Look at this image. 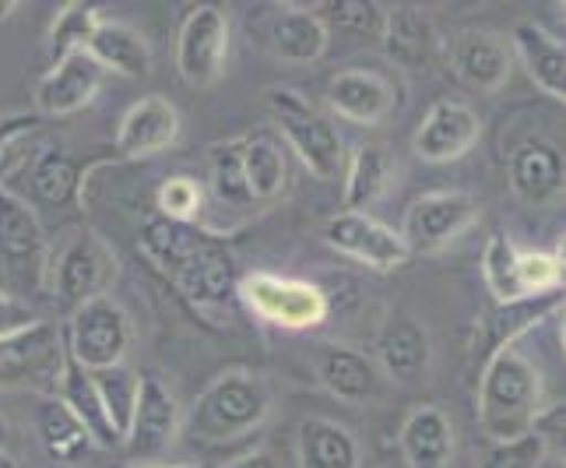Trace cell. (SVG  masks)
Returning a JSON list of instances; mask_svg holds the SVG:
<instances>
[{"label": "cell", "mask_w": 566, "mask_h": 468, "mask_svg": "<svg viewBox=\"0 0 566 468\" xmlns=\"http://www.w3.org/2000/svg\"><path fill=\"white\" fill-rule=\"evenodd\" d=\"M138 247L193 310L226 306L237 297L240 285L237 253L226 247L222 237H214V232L193 222L148 216L142 226Z\"/></svg>", "instance_id": "1"}, {"label": "cell", "mask_w": 566, "mask_h": 468, "mask_svg": "<svg viewBox=\"0 0 566 468\" xmlns=\"http://www.w3.org/2000/svg\"><path fill=\"white\" fill-rule=\"evenodd\" d=\"M271 405H275L271 384L261 374H253V370L232 366L193 398L184 419V434L205 447L232 444L261 430L264 419L271 416Z\"/></svg>", "instance_id": "2"}, {"label": "cell", "mask_w": 566, "mask_h": 468, "mask_svg": "<svg viewBox=\"0 0 566 468\" xmlns=\"http://www.w3.org/2000/svg\"><path fill=\"white\" fill-rule=\"evenodd\" d=\"M542 408L538 366L517 349L493 353L479 381V423L490 440L506 444L535 434V419Z\"/></svg>", "instance_id": "3"}, {"label": "cell", "mask_w": 566, "mask_h": 468, "mask_svg": "<svg viewBox=\"0 0 566 468\" xmlns=\"http://www.w3.org/2000/svg\"><path fill=\"white\" fill-rule=\"evenodd\" d=\"M50 240L35 208L0 184V289L25 300L50 289Z\"/></svg>", "instance_id": "4"}, {"label": "cell", "mask_w": 566, "mask_h": 468, "mask_svg": "<svg viewBox=\"0 0 566 468\" xmlns=\"http://www.w3.org/2000/svg\"><path fill=\"white\" fill-rule=\"evenodd\" d=\"M264 103H268L271 121L282 131V138L289 142V148L300 155V163L314 173L317 180L338 177L345 148H342L335 124L296 89H271L264 95Z\"/></svg>", "instance_id": "5"}, {"label": "cell", "mask_w": 566, "mask_h": 468, "mask_svg": "<svg viewBox=\"0 0 566 468\" xmlns=\"http://www.w3.org/2000/svg\"><path fill=\"white\" fill-rule=\"evenodd\" d=\"M130 345H134L130 318L109 292L99 300H88L85 306L71 310L64 349L77 366L88 370V374L120 366L130 353Z\"/></svg>", "instance_id": "6"}, {"label": "cell", "mask_w": 566, "mask_h": 468, "mask_svg": "<svg viewBox=\"0 0 566 468\" xmlns=\"http://www.w3.org/2000/svg\"><path fill=\"white\" fill-rule=\"evenodd\" d=\"M240 300L268 324H279L289 331L317 327L327 318V292L314 282L275 275V271H250L237 285Z\"/></svg>", "instance_id": "7"}, {"label": "cell", "mask_w": 566, "mask_h": 468, "mask_svg": "<svg viewBox=\"0 0 566 468\" xmlns=\"http://www.w3.org/2000/svg\"><path fill=\"white\" fill-rule=\"evenodd\" d=\"M116 275V258L99 232L82 229L61 250V258L50 264V292L56 303L71 310L85 306L88 300L106 297V289Z\"/></svg>", "instance_id": "8"}, {"label": "cell", "mask_w": 566, "mask_h": 468, "mask_svg": "<svg viewBox=\"0 0 566 468\" xmlns=\"http://www.w3.org/2000/svg\"><path fill=\"white\" fill-rule=\"evenodd\" d=\"M229 14L214 4L193 8L177 39V71L190 89H211L229 64Z\"/></svg>", "instance_id": "9"}, {"label": "cell", "mask_w": 566, "mask_h": 468, "mask_svg": "<svg viewBox=\"0 0 566 468\" xmlns=\"http://www.w3.org/2000/svg\"><path fill=\"white\" fill-rule=\"evenodd\" d=\"M64 335L53 321L11 331L0 339V387H29L39 381H61L64 370Z\"/></svg>", "instance_id": "10"}, {"label": "cell", "mask_w": 566, "mask_h": 468, "mask_svg": "<svg viewBox=\"0 0 566 468\" xmlns=\"http://www.w3.org/2000/svg\"><path fill=\"white\" fill-rule=\"evenodd\" d=\"M324 240L331 250H338L342 258H353V261H359L366 268H377V271H395L412 258V250H408L401 232L377 222L369 211L366 216L363 211H342V216L327 219Z\"/></svg>", "instance_id": "11"}, {"label": "cell", "mask_w": 566, "mask_h": 468, "mask_svg": "<svg viewBox=\"0 0 566 468\" xmlns=\"http://www.w3.org/2000/svg\"><path fill=\"white\" fill-rule=\"evenodd\" d=\"M180 430H184V419H180V402L172 395V387L159 374H142L138 405H134V419L127 434L130 458H142V461L163 458Z\"/></svg>", "instance_id": "12"}, {"label": "cell", "mask_w": 566, "mask_h": 468, "mask_svg": "<svg viewBox=\"0 0 566 468\" xmlns=\"http://www.w3.org/2000/svg\"><path fill=\"white\" fill-rule=\"evenodd\" d=\"M475 216H479V205L472 194H461V190L422 194V198L408 208L401 237L408 250H440L451 240H458L461 232L475 222Z\"/></svg>", "instance_id": "13"}, {"label": "cell", "mask_w": 566, "mask_h": 468, "mask_svg": "<svg viewBox=\"0 0 566 468\" xmlns=\"http://www.w3.org/2000/svg\"><path fill=\"white\" fill-rule=\"evenodd\" d=\"M482 138V121L472 106L458 100H440L422 116L412 148L426 163H454L468 155Z\"/></svg>", "instance_id": "14"}, {"label": "cell", "mask_w": 566, "mask_h": 468, "mask_svg": "<svg viewBox=\"0 0 566 468\" xmlns=\"http://www.w3.org/2000/svg\"><path fill=\"white\" fill-rule=\"evenodd\" d=\"M106 85V71L88 53H74L53 64L35 85V113L39 116H71L99 100Z\"/></svg>", "instance_id": "15"}, {"label": "cell", "mask_w": 566, "mask_h": 468, "mask_svg": "<svg viewBox=\"0 0 566 468\" xmlns=\"http://www.w3.org/2000/svg\"><path fill=\"white\" fill-rule=\"evenodd\" d=\"M314 370H317V381L342 402L359 405V402H369L384 392V370L377 366V360L359 353V349L317 342Z\"/></svg>", "instance_id": "16"}, {"label": "cell", "mask_w": 566, "mask_h": 468, "mask_svg": "<svg viewBox=\"0 0 566 468\" xmlns=\"http://www.w3.org/2000/svg\"><path fill=\"white\" fill-rule=\"evenodd\" d=\"M327 106L335 110L342 121L353 124H380L384 116L395 113L398 89L380 71L348 67L338 71L327 85Z\"/></svg>", "instance_id": "17"}, {"label": "cell", "mask_w": 566, "mask_h": 468, "mask_svg": "<svg viewBox=\"0 0 566 468\" xmlns=\"http://www.w3.org/2000/svg\"><path fill=\"white\" fill-rule=\"evenodd\" d=\"M180 138V113L166 95H145V100L134 103L120 131H116V152L124 159H148V155H159L172 148V142Z\"/></svg>", "instance_id": "18"}, {"label": "cell", "mask_w": 566, "mask_h": 468, "mask_svg": "<svg viewBox=\"0 0 566 468\" xmlns=\"http://www.w3.org/2000/svg\"><path fill=\"white\" fill-rule=\"evenodd\" d=\"M451 67L461 85L490 95L506 85L514 64H511V50H506L500 35L482 29H464L451 43Z\"/></svg>", "instance_id": "19"}, {"label": "cell", "mask_w": 566, "mask_h": 468, "mask_svg": "<svg viewBox=\"0 0 566 468\" xmlns=\"http://www.w3.org/2000/svg\"><path fill=\"white\" fill-rule=\"evenodd\" d=\"M506 180H511L517 201L535 205V208L549 205L566 187V159L549 142H524L511 152Z\"/></svg>", "instance_id": "20"}, {"label": "cell", "mask_w": 566, "mask_h": 468, "mask_svg": "<svg viewBox=\"0 0 566 468\" xmlns=\"http://www.w3.org/2000/svg\"><path fill=\"white\" fill-rule=\"evenodd\" d=\"M398 447L408 468H451L454 423L437 405H419L408 413L398 434Z\"/></svg>", "instance_id": "21"}, {"label": "cell", "mask_w": 566, "mask_h": 468, "mask_svg": "<svg viewBox=\"0 0 566 468\" xmlns=\"http://www.w3.org/2000/svg\"><path fill=\"white\" fill-rule=\"evenodd\" d=\"M327 22L321 11L282 8L268 22V50L282 64H317L327 53Z\"/></svg>", "instance_id": "22"}, {"label": "cell", "mask_w": 566, "mask_h": 468, "mask_svg": "<svg viewBox=\"0 0 566 468\" xmlns=\"http://www.w3.org/2000/svg\"><path fill=\"white\" fill-rule=\"evenodd\" d=\"M377 366L387 377H395L401 384L422 377L433 360V345H429V331L408 314L387 318L377 339Z\"/></svg>", "instance_id": "23"}, {"label": "cell", "mask_w": 566, "mask_h": 468, "mask_svg": "<svg viewBox=\"0 0 566 468\" xmlns=\"http://www.w3.org/2000/svg\"><path fill=\"white\" fill-rule=\"evenodd\" d=\"M380 43L384 53L405 71H426L433 61L437 50V32L433 22L412 4H398L384 11V25H380Z\"/></svg>", "instance_id": "24"}, {"label": "cell", "mask_w": 566, "mask_h": 468, "mask_svg": "<svg viewBox=\"0 0 566 468\" xmlns=\"http://www.w3.org/2000/svg\"><path fill=\"white\" fill-rule=\"evenodd\" d=\"M32 426H35L39 444H43V451L56 465H77L95 447L88 430L74 419V413L56 395L53 398L50 395L35 398Z\"/></svg>", "instance_id": "25"}, {"label": "cell", "mask_w": 566, "mask_h": 468, "mask_svg": "<svg viewBox=\"0 0 566 468\" xmlns=\"http://www.w3.org/2000/svg\"><path fill=\"white\" fill-rule=\"evenodd\" d=\"M56 398H61L74 419L85 426L88 437L95 447H116V444H124L120 437H116L113 430V423L106 416V405L99 398V387H95V377L88 374L85 366H77L67 353H64V370H61V381H56Z\"/></svg>", "instance_id": "26"}, {"label": "cell", "mask_w": 566, "mask_h": 468, "mask_svg": "<svg viewBox=\"0 0 566 468\" xmlns=\"http://www.w3.org/2000/svg\"><path fill=\"white\" fill-rule=\"evenodd\" d=\"M85 53L106 74L145 77L151 71V46H148V39L134 25H127V22H109V18H103L99 29L92 32Z\"/></svg>", "instance_id": "27"}, {"label": "cell", "mask_w": 566, "mask_h": 468, "mask_svg": "<svg viewBox=\"0 0 566 468\" xmlns=\"http://www.w3.org/2000/svg\"><path fill=\"white\" fill-rule=\"evenodd\" d=\"M296 451H300V468H359L363 451L353 430L335 419H303L300 437H296Z\"/></svg>", "instance_id": "28"}, {"label": "cell", "mask_w": 566, "mask_h": 468, "mask_svg": "<svg viewBox=\"0 0 566 468\" xmlns=\"http://www.w3.org/2000/svg\"><path fill=\"white\" fill-rule=\"evenodd\" d=\"M514 50L528 67L532 82L542 92H549L553 100L566 103V46L559 39H553L535 22H521L514 29Z\"/></svg>", "instance_id": "29"}, {"label": "cell", "mask_w": 566, "mask_h": 468, "mask_svg": "<svg viewBox=\"0 0 566 468\" xmlns=\"http://www.w3.org/2000/svg\"><path fill=\"white\" fill-rule=\"evenodd\" d=\"M243 180L253 205H271L282 198L289 187V163L279 138L271 134L243 138Z\"/></svg>", "instance_id": "30"}, {"label": "cell", "mask_w": 566, "mask_h": 468, "mask_svg": "<svg viewBox=\"0 0 566 468\" xmlns=\"http://www.w3.org/2000/svg\"><path fill=\"white\" fill-rule=\"evenodd\" d=\"M32 194L46 205H71L82 190V169L64 148H43L29 166Z\"/></svg>", "instance_id": "31"}, {"label": "cell", "mask_w": 566, "mask_h": 468, "mask_svg": "<svg viewBox=\"0 0 566 468\" xmlns=\"http://www.w3.org/2000/svg\"><path fill=\"white\" fill-rule=\"evenodd\" d=\"M390 180V159L380 145H359L353 152V163H348V177H345V211H363L369 205L380 201V194L387 190Z\"/></svg>", "instance_id": "32"}, {"label": "cell", "mask_w": 566, "mask_h": 468, "mask_svg": "<svg viewBox=\"0 0 566 468\" xmlns=\"http://www.w3.org/2000/svg\"><path fill=\"white\" fill-rule=\"evenodd\" d=\"M208 180H211L214 201H219L222 208L253 205L247 180H243V138L211 145V152H208Z\"/></svg>", "instance_id": "33"}, {"label": "cell", "mask_w": 566, "mask_h": 468, "mask_svg": "<svg viewBox=\"0 0 566 468\" xmlns=\"http://www.w3.org/2000/svg\"><path fill=\"white\" fill-rule=\"evenodd\" d=\"M99 22H103V14L95 11L92 4H64L61 11H56V18H53V25H50V61L53 64H61V61H67V56H74V53H85L88 50V39H92V32L99 29Z\"/></svg>", "instance_id": "34"}, {"label": "cell", "mask_w": 566, "mask_h": 468, "mask_svg": "<svg viewBox=\"0 0 566 468\" xmlns=\"http://www.w3.org/2000/svg\"><path fill=\"white\" fill-rule=\"evenodd\" d=\"M95 377V387H99V398L106 405V416L113 423V430L120 440H127L130 434V419H134V405H138V384L142 374H134L130 366H113V370H99Z\"/></svg>", "instance_id": "35"}, {"label": "cell", "mask_w": 566, "mask_h": 468, "mask_svg": "<svg viewBox=\"0 0 566 468\" xmlns=\"http://www.w3.org/2000/svg\"><path fill=\"white\" fill-rule=\"evenodd\" d=\"M482 275H485V285L493 289L500 306L528 300L521 289V279H517V250L511 247V240H506L503 232H493L490 243L482 250Z\"/></svg>", "instance_id": "36"}, {"label": "cell", "mask_w": 566, "mask_h": 468, "mask_svg": "<svg viewBox=\"0 0 566 468\" xmlns=\"http://www.w3.org/2000/svg\"><path fill=\"white\" fill-rule=\"evenodd\" d=\"M155 205H159V216L172 222H190L205 205V187L193 177H169L155 194Z\"/></svg>", "instance_id": "37"}, {"label": "cell", "mask_w": 566, "mask_h": 468, "mask_svg": "<svg viewBox=\"0 0 566 468\" xmlns=\"http://www.w3.org/2000/svg\"><path fill=\"white\" fill-rule=\"evenodd\" d=\"M517 279L524 297H542V292H556L563 285V268L553 253L528 250L517 253Z\"/></svg>", "instance_id": "38"}, {"label": "cell", "mask_w": 566, "mask_h": 468, "mask_svg": "<svg viewBox=\"0 0 566 468\" xmlns=\"http://www.w3.org/2000/svg\"><path fill=\"white\" fill-rule=\"evenodd\" d=\"M542 455H545L542 437L528 434V437H521V440L493 444L475 468H535L542 461Z\"/></svg>", "instance_id": "39"}, {"label": "cell", "mask_w": 566, "mask_h": 468, "mask_svg": "<svg viewBox=\"0 0 566 468\" xmlns=\"http://www.w3.org/2000/svg\"><path fill=\"white\" fill-rule=\"evenodd\" d=\"M327 18L335 22L342 32H353V35H366V32H377L384 25V8L380 4H363V0H338V4H324Z\"/></svg>", "instance_id": "40"}, {"label": "cell", "mask_w": 566, "mask_h": 468, "mask_svg": "<svg viewBox=\"0 0 566 468\" xmlns=\"http://www.w3.org/2000/svg\"><path fill=\"white\" fill-rule=\"evenodd\" d=\"M32 131H39V116L32 113H11L0 116V173H11L18 163V142L29 138Z\"/></svg>", "instance_id": "41"}, {"label": "cell", "mask_w": 566, "mask_h": 468, "mask_svg": "<svg viewBox=\"0 0 566 468\" xmlns=\"http://www.w3.org/2000/svg\"><path fill=\"white\" fill-rule=\"evenodd\" d=\"M535 434L542 437L545 451L566 461V402L542 408L538 419H535Z\"/></svg>", "instance_id": "42"}, {"label": "cell", "mask_w": 566, "mask_h": 468, "mask_svg": "<svg viewBox=\"0 0 566 468\" xmlns=\"http://www.w3.org/2000/svg\"><path fill=\"white\" fill-rule=\"evenodd\" d=\"M35 321H39L35 310L25 300L11 297L8 289H0V339L11 335V331H22V327H29Z\"/></svg>", "instance_id": "43"}, {"label": "cell", "mask_w": 566, "mask_h": 468, "mask_svg": "<svg viewBox=\"0 0 566 468\" xmlns=\"http://www.w3.org/2000/svg\"><path fill=\"white\" fill-rule=\"evenodd\" d=\"M226 468H285L275 455L268 451V447H258V451H247L243 458L229 461Z\"/></svg>", "instance_id": "44"}, {"label": "cell", "mask_w": 566, "mask_h": 468, "mask_svg": "<svg viewBox=\"0 0 566 468\" xmlns=\"http://www.w3.org/2000/svg\"><path fill=\"white\" fill-rule=\"evenodd\" d=\"M130 468H214L208 461H184V465H130Z\"/></svg>", "instance_id": "45"}, {"label": "cell", "mask_w": 566, "mask_h": 468, "mask_svg": "<svg viewBox=\"0 0 566 468\" xmlns=\"http://www.w3.org/2000/svg\"><path fill=\"white\" fill-rule=\"evenodd\" d=\"M535 468H566V461H563V458H556V455H549V451H545V455H542V461H538Z\"/></svg>", "instance_id": "46"}, {"label": "cell", "mask_w": 566, "mask_h": 468, "mask_svg": "<svg viewBox=\"0 0 566 468\" xmlns=\"http://www.w3.org/2000/svg\"><path fill=\"white\" fill-rule=\"evenodd\" d=\"M0 468H22V465H18V458L8 451V447H0Z\"/></svg>", "instance_id": "47"}, {"label": "cell", "mask_w": 566, "mask_h": 468, "mask_svg": "<svg viewBox=\"0 0 566 468\" xmlns=\"http://www.w3.org/2000/svg\"><path fill=\"white\" fill-rule=\"evenodd\" d=\"M8 440H11V426H8V416L0 413V447H8Z\"/></svg>", "instance_id": "48"}, {"label": "cell", "mask_w": 566, "mask_h": 468, "mask_svg": "<svg viewBox=\"0 0 566 468\" xmlns=\"http://www.w3.org/2000/svg\"><path fill=\"white\" fill-rule=\"evenodd\" d=\"M553 258H556V261H559V268L566 271V237H563V240L556 243V253H553Z\"/></svg>", "instance_id": "49"}, {"label": "cell", "mask_w": 566, "mask_h": 468, "mask_svg": "<svg viewBox=\"0 0 566 468\" xmlns=\"http://www.w3.org/2000/svg\"><path fill=\"white\" fill-rule=\"evenodd\" d=\"M559 339H563V349H566V303L559 306Z\"/></svg>", "instance_id": "50"}, {"label": "cell", "mask_w": 566, "mask_h": 468, "mask_svg": "<svg viewBox=\"0 0 566 468\" xmlns=\"http://www.w3.org/2000/svg\"><path fill=\"white\" fill-rule=\"evenodd\" d=\"M14 8H18V4H0V18H8V14H11Z\"/></svg>", "instance_id": "51"}, {"label": "cell", "mask_w": 566, "mask_h": 468, "mask_svg": "<svg viewBox=\"0 0 566 468\" xmlns=\"http://www.w3.org/2000/svg\"><path fill=\"white\" fill-rule=\"evenodd\" d=\"M4 177H8V173H0V184H4Z\"/></svg>", "instance_id": "52"}]
</instances>
